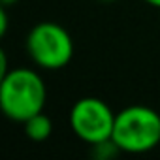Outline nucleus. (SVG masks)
<instances>
[{
    "mask_svg": "<svg viewBox=\"0 0 160 160\" xmlns=\"http://www.w3.org/2000/svg\"><path fill=\"white\" fill-rule=\"evenodd\" d=\"M98 2H104V4H111V2H117V0H98Z\"/></svg>",
    "mask_w": 160,
    "mask_h": 160,
    "instance_id": "11",
    "label": "nucleus"
},
{
    "mask_svg": "<svg viewBox=\"0 0 160 160\" xmlns=\"http://www.w3.org/2000/svg\"><path fill=\"white\" fill-rule=\"evenodd\" d=\"M143 2H145L147 6H152V8L160 10V0H143Z\"/></svg>",
    "mask_w": 160,
    "mask_h": 160,
    "instance_id": "9",
    "label": "nucleus"
},
{
    "mask_svg": "<svg viewBox=\"0 0 160 160\" xmlns=\"http://www.w3.org/2000/svg\"><path fill=\"white\" fill-rule=\"evenodd\" d=\"M45 104L47 85L38 70L19 66L0 77V108L10 121L23 124L42 113Z\"/></svg>",
    "mask_w": 160,
    "mask_h": 160,
    "instance_id": "1",
    "label": "nucleus"
},
{
    "mask_svg": "<svg viewBox=\"0 0 160 160\" xmlns=\"http://www.w3.org/2000/svg\"><path fill=\"white\" fill-rule=\"evenodd\" d=\"M23 130H25V136L30 138L32 141H45L53 134V121L49 119V115H45V111H42L30 117L28 121H25Z\"/></svg>",
    "mask_w": 160,
    "mask_h": 160,
    "instance_id": "5",
    "label": "nucleus"
},
{
    "mask_svg": "<svg viewBox=\"0 0 160 160\" xmlns=\"http://www.w3.org/2000/svg\"><path fill=\"white\" fill-rule=\"evenodd\" d=\"M113 141L126 154H145L160 145V113L149 106H126L115 115Z\"/></svg>",
    "mask_w": 160,
    "mask_h": 160,
    "instance_id": "2",
    "label": "nucleus"
},
{
    "mask_svg": "<svg viewBox=\"0 0 160 160\" xmlns=\"http://www.w3.org/2000/svg\"><path fill=\"white\" fill-rule=\"evenodd\" d=\"M8 27H10L8 8L2 6V8H0V36H2V38H6V34H8Z\"/></svg>",
    "mask_w": 160,
    "mask_h": 160,
    "instance_id": "7",
    "label": "nucleus"
},
{
    "mask_svg": "<svg viewBox=\"0 0 160 160\" xmlns=\"http://www.w3.org/2000/svg\"><path fill=\"white\" fill-rule=\"evenodd\" d=\"M115 111L96 96H83L73 102L68 113L70 130L87 145L109 139L115 126Z\"/></svg>",
    "mask_w": 160,
    "mask_h": 160,
    "instance_id": "4",
    "label": "nucleus"
},
{
    "mask_svg": "<svg viewBox=\"0 0 160 160\" xmlns=\"http://www.w3.org/2000/svg\"><path fill=\"white\" fill-rule=\"evenodd\" d=\"M19 2V0H0V4H2V6H13V4H17Z\"/></svg>",
    "mask_w": 160,
    "mask_h": 160,
    "instance_id": "10",
    "label": "nucleus"
},
{
    "mask_svg": "<svg viewBox=\"0 0 160 160\" xmlns=\"http://www.w3.org/2000/svg\"><path fill=\"white\" fill-rule=\"evenodd\" d=\"M10 68H8V55L6 51H0V77H2L4 73H8Z\"/></svg>",
    "mask_w": 160,
    "mask_h": 160,
    "instance_id": "8",
    "label": "nucleus"
},
{
    "mask_svg": "<svg viewBox=\"0 0 160 160\" xmlns=\"http://www.w3.org/2000/svg\"><path fill=\"white\" fill-rule=\"evenodd\" d=\"M25 49L36 68L57 72L72 62L75 43L72 34L60 23L42 21L28 30L25 38Z\"/></svg>",
    "mask_w": 160,
    "mask_h": 160,
    "instance_id": "3",
    "label": "nucleus"
},
{
    "mask_svg": "<svg viewBox=\"0 0 160 160\" xmlns=\"http://www.w3.org/2000/svg\"><path fill=\"white\" fill-rule=\"evenodd\" d=\"M121 152H122V151H121L119 145L113 141V138L91 145V156L96 158V160H113V158L119 156Z\"/></svg>",
    "mask_w": 160,
    "mask_h": 160,
    "instance_id": "6",
    "label": "nucleus"
}]
</instances>
